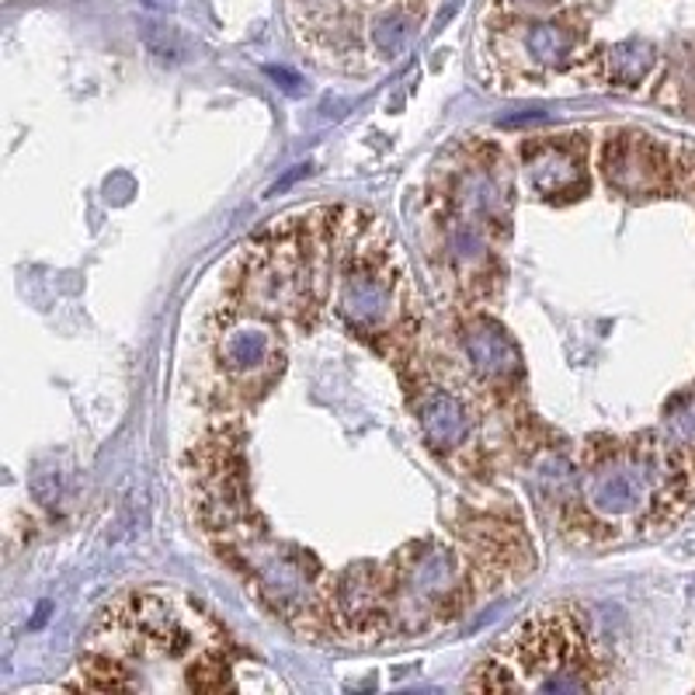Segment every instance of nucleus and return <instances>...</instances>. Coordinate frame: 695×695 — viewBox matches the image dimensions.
Here are the masks:
<instances>
[{
	"instance_id": "1",
	"label": "nucleus",
	"mask_w": 695,
	"mask_h": 695,
	"mask_svg": "<svg viewBox=\"0 0 695 695\" xmlns=\"http://www.w3.org/2000/svg\"><path fill=\"white\" fill-rule=\"evenodd\" d=\"M227 637L206 608L171 588L129 591L105 608L101 623L91 629L80 685L112 692L136 688L133 668L139 661H185L189 688H223L227 685Z\"/></svg>"
},
{
	"instance_id": "2",
	"label": "nucleus",
	"mask_w": 695,
	"mask_h": 695,
	"mask_svg": "<svg viewBox=\"0 0 695 695\" xmlns=\"http://www.w3.org/2000/svg\"><path fill=\"white\" fill-rule=\"evenodd\" d=\"M511 181L504 157L490 143H463L438 168L428 195V223L435 227V251L463 293H474L494 264V240L508 219Z\"/></svg>"
},
{
	"instance_id": "3",
	"label": "nucleus",
	"mask_w": 695,
	"mask_h": 695,
	"mask_svg": "<svg viewBox=\"0 0 695 695\" xmlns=\"http://www.w3.org/2000/svg\"><path fill=\"white\" fill-rule=\"evenodd\" d=\"M599 685V650L591 643L588 619L574 605L539 608L519 623L466 682V688L483 692H581Z\"/></svg>"
},
{
	"instance_id": "4",
	"label": "nucleus",
	"mask_w": 695,
	"mask_h": 695,
	"mask_svg": "<svg viewBox=\"0 0 695 695\" xmlns=\"http://www.w3.org/2000/svg\"><path fill=\"white\" fill-rule=\"evenodd\" d=\"M341 209V251H338V289L334 314L358 338L400 334L411 327V285L394 237L379 219Z\"/></svg>"
},
{
	"instance_id": "5",
	"label": "nucleus",
	"mask_w": 695,
	"mask_h": 695,
	"mask_svg": "<svg viewBox=\"0 0 695 695\" xmlns=\"http://www.w3.org/2000/svg\"><path fill=\"white\" fill-rule=\"evenodd\" d=\"M202 348H206V369L213 376L209 390L223 407L251 403L282 373L278 320L240 299L209 317Z\"/></svg>"
},
{
	"instance_id": "6",
	"label": "nucleus",
	"mask_w": 695,
	"mask_h": 695,
	"mask_svg": "<svg viewBox=\"0 0 695 695\" xmlns=\"http://www.w3.org/2000/svg\"><path fill=\"white\" fill-rule=\"evenodd\" d=\"M474 390L483 386L474 376L445 379L438 373H418L411 407L418 414V428L424 445L453 463L456 456H466L469 445L477 438V403Z\"/></svg>"
},
{
	"instance_id": "7",
	"label": "nucleus",
	"mask_w": 695,
	"mask_h": 695,
	"mask_svg": "<svg viewBox=\"0 0 695 695\" xmlns=\"http://www.w3.org/2000/svg\"><path fill=\"white\" fill-rule=\"evenodd\" d=\"M602 174L608 189L629 198L664 195L671 189L674 163L668 147L647 133H616L602 147Z\"/></svg>"
},
{
	"instance_id": "8",
	"label": "nucleus",
	"mask_w": 695,
	"mask_h": 695,
	"mask_svg": "<svg viewBox=\"0 0 695 695\" xmlns=\"http://www.w3.org/2000/svg\"><path fill=\"white\" fill-rule=\"evenodd\" d=\"M459 348L469 362V376L483 390L515 394L522 379V355L504 334V327H498L483 314H466V320L459 323Z\"/></svg>"
},
{
	"instance_id": "9",
	"label": "nucleus",
	"mask_w": 695,
	"mask_h": 695,
	"mask_svg": "<svg viewBox=\"0 0 695 695\" xmlns=\"http://www.w3.org/2000/svg\"><path fill=\"white\" fill-rule=\"evenodd\" d=\"M525 174L539 198H578L588 189V143L581 136H539L525 143Z\"/></svg>"
},
{
	"instance_id": "10",
	"label": "nucleus",
	"mask_w": 695,
	"mask_h": 695,
	"mask_svg": "<svg viewBox=\"0 0 695 695\" xmlns=\"http://www.w3.org/2000/svg\"><path fill=\"white\" fill-rule=\"evenodd\" d=\"M578 49V32L570 25L560 22H536V25H525L522 32V53H525V67L522 73L533 70H554L563 67L570 53Z\"/></svg>"
}]
</instances>
